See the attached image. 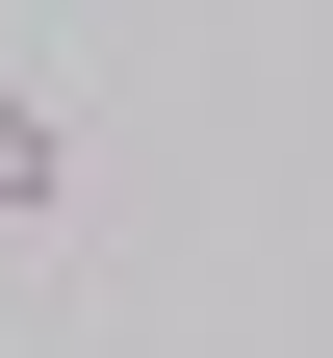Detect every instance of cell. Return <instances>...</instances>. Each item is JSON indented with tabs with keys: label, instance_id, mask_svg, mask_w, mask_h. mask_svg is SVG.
Listing matches in <instances>:
<instances>
[{
	"label": "cell",
	"instance_id": "1",
	"mask_svg": "<svg viewBox=\"0 0 333 358\" xmlns=\"http://www.w3.org/2000/svg\"><path fill=\"white\" fill-rule=\"evenodd\" d=\"M52 205H77V128H52V103H0V231H52Z\"/></svg>",
	"mask_w": 333,
	"mask_h": 358
}]
</instances>
